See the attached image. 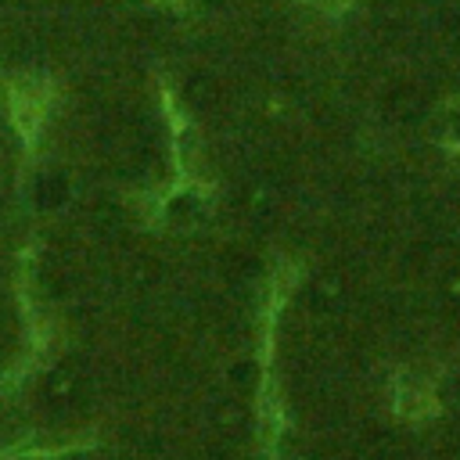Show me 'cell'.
Segmentation results:
<instances>
[{"mask_svg": "<svg viewBox=\"0 0 460 460\" xmlns=\"http://www.w3.org/2000/svg\"><path fill=\"white\" fill-rule=\"evenodd\" d=\"M309 4H323V7H341V4H349V0H309Z\"/></svg>", "mask_w": 460, "mask_h": 460, "instance_id": "cell-1", "label": "cell"}]
</instances>
